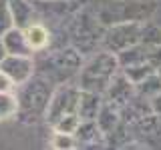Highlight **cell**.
I'll return each mask as SVG.
<instances>
[{"label": "cell", "instance_id": "44dd1931", "mask_svg": "<svg viewBox=\"0 0 161 150\" xmlns=\"http://www.w3.org/2000/svg\"><path fill=\"white\" fill-rule=\"evenodd\" d=\"M12 26H16V22H14V14H12V8H10V2L8 0H0V36L4 32H8Z\"/></svg>", "mask_w": 161, "mask_h": 150}, {"label": "cell", "instance_id": "7c38bea8", "mask_svg": "<svg viewBox=\"0 0 161 150\" xmlns=\"http://www.w3.org/2000/svg\"><path fill=\"white\" fill-rule=\"evenodd\" d=\"M149 46H145L143 42H137L133 46L121 50L117 54V60H119V66L125 68V66H133V64H141V62H149Z\"/></svg>", "mask_w": 161, "mask_h": 150}, {"label": "cell", "instance_id": "484cf974", "mask_svg": "<svg viewBox=\"0 0 161 150\" xmlns=\"http://www.w3.org/2000/svg\"><path fill=\"white\" fill-rule=\"evenodd\" d=\"M6 48H4V42H2V36H0V60H4V56H6Z\"/></svg>", "mask_w": 161, "mask_h": 150}, {"label": "cell", "instance_id": "9c48e42d", "mask_svg": "<svg viewBox=\"0 0 161 150\" xmlns=\"http://www.w3.org/2000/svg\"><path fill=\"white\" fill-rule=\"evenodd\" d=\"M75 138L79 142V148H93V146H103L105 134L99 128L97 120H80Z\"/></svg>", "mask_w": 161, "mask_h": 150}, {"label": "cell", "instance_id": "277c9868", "mask_svg": "<svg viewBox=\"0 0 161 150\" xmlns=\"http://www.w3.org/2000/svg\"><path fill=\"white\" fill-rule=\"evenodd\" d=\"M141 28H143V24L139 20H123V22L113 24L111 28L105 30L103 38H101L103 50L119 54L121 50L141 42Z\"/></svg>", "mask_w": 161, "mask_h": 150}, {"label": "cell", "instance_id": "d4e9b609", "mask_svg": "<svg viewBox=\"0 0 161 150\" xmlns=\"http://www.w3.org/2000/svg\"><path fill=\"white\" fill-rule=\"evenodd\" d=\"M119 150H149V148L141 142H129V144H125V146H121Z\"/></svg>", "mask_w": 161, "mask_h": 150}, {"label": "cell", "instance_id": "7402d4cb", "mask_svg": "<svg viewBox=\"0 0 161 150\" xmlns=\"http://www.w3.org/2000/svg\"><path fill=\"white\" fill-rule=\"evenodd\" d=\"M149 64L153 68L161 66V44H159V46H153L149 50Z\"/></svg>", "mask_w": 161, "mask_h": 150}, {"label": "cell", "instance_id": "4fadbf2b", "mask_svg": "<svg viewBox=\"0 0 161 150\" xmlns=\"http://www.w3.org/2000/svg\"><path fill=\"white\" fill-rule=\"evenodd\" d=\"M24 34H26V40H28L30 48H32L34 52H44L47 46L50 44V32L47 30V26H42V24H38V22L28 24V26L24 28Z\"/></svg>", "mask_w": 161, "mask_h": 150}, {"label": "cell", "instance_id": "e0dca14e", "mask_svg": "<svg viewBox=\"0 0 161 150\" xmlns=\"http://www.w3.org/2000/svg\"><path fill=\"white\" fill-rule=\"evenodd\" d=\"M121 72H123L125 76H127L131 82L135 84V86H137L141 80H145L151 72H155V68L151 66L149 62H141V64H133V66H125V68H121Z\"/></svg>", "mask_w": 161, "mask_h": 150}, {"label": "cell", "instance_id": "5bb4252c", "mask_svg": "<svg viewBox=\"0 0 161 150\" xmlns=\"http://www.w3.org/2000/svg\"><path fill=\"white\" fill-rule=\"evenodd\" d=\"M10 2V8H12V14H14V22L16 26L20 28H26L28 24H32V4L30 0H8Z\"/></svg>", "mask_w": 161, "mask_h": 150}, {"label": "cell", "instance_id": "ac0fdd59", "mask_svg": "<svg viewBox=\"0 0 161 150\" xmlns=\"http://www.w3.org/2000/svg\"><path fill=\"white\" fill-rule=\"evenodd\" d=\"M50 148L53 150H79V142L75 138V134L57 132L54 130L53 138H50Z\"/></svg>", "mask_w": 161, "mask_h": 150}, {"label": "cell", "instance_id": "2e32d148", "mask_svg": "<svg viewBox=\"0 0 161 150\" xmlns=\"http://www.w3.org/2000/svg\"><path fill=\"white\" fill-rule=\"evenodd\" d=\"M18 114L16 92H0V120L12 118Z\"/></svg>", "mask_w": 161, "mask_h": 150}, {"label": "cell", "instance_id": "4316f807", "mask_svg": "<svg viewBox=\"0 0 161 150\" xmlns=\"http://www.w3.org/2000/svg\"><path fill=\"white\" fill-rule=\"evenodd\" d=\"M155 70H157V74H159V76H161V66H159V68H155Z\"/></svg>", "mask_w": 161, "mask_h": 150}, {"label": "cell", "instance_id": "30bf717a", "mask_svg": "<svg viewBox=\"0 0 161 150\" xmlns=\"http://www.w3.org/2000/svg\"><path fill=\"white\" fill-rule=\"evenodd\" d=\"M103 102H105L103 94L89 92V90H80L77 114L80 116V120H95L97 114H99V110H101V106H103Z\"/></svg>", "mask_w": 161, "mask_h": 150}, {"label": "cell", "instance_id": "52a82bcc", "mask_svg": "<svg viewBox=\"0 0 161 150\" xmlns=\"http://www.w3.org/2000/svg\"><path fill=\"white\" fill-rule=\"evenodd\" d=\"M137 94V88H135V84L131 82V80L125 76L123 72H119V74H115V78L111 80V84H109V88L105 90V100L111 104H115V106H119V108H123L127 102H131L133 100V96Z\"/></svg>", "mask_w": 161, "mask_h": 150}, {"label": "cell", "instance_id": "7a4b0ae2", "mask_svg": "<svg viewBox=\"0 0 161 150\" xmlns=\"http://www.w3.org/2000/svg\"><path fill=\"white\" fill-rule=\"evenodd\" d=\"M54 84L48 78L34 74L32 78H28L26 82H22L16 86V98H18V114L28 122H34L38 118H44L53 96Z\"/></svg>", "mask_w": 161, "mask_h": 150}, {"label": "cell", "instance_id": "ffe728a7", "mask_svg": "<svg viewBox=\"0 0 161 150\" xmlns=\"http://www.w3.org/2000/svg\"><path fill=\"white\" fill-rule=\"evenodd\" d=\"M141 42L149 48L159 46L161 44V28L155 26V24H143V28H141Z\"/></svg>", "mask_w": 161, "mask_h": 150}, {"label": "cell", "instance_id": "cb8c5ba5", "mask_svg": "<svg viewBox=\"0 0 161 150\" xmlns=\"http://www.w3.org/2000/svg\"><path fill=\"white\" fill-rule=\"evenodd\" d=\"M149 106H151V112L155 114L159 120H161V92L157 94V96H153L149 100Z\"/></svg>", "mask_w": 161, "mask_h": 150}, {"label": "cell", "instance_id": "9a60e30c", "mask_svg": "<svg viewBox=\"0 0 161 150\" xmlns=\"http://www.w3.org/2000/svg\"><path fill=\"white\" fill-rule=\"evenodd\" d=\"M135 88H137V94L143 96L145 100H151L153 96H157V94L161 92V76L157 74V70L151 72L145 80H141Z\"/></svg>", "mask_w": 161, "mask_h": 150}, {"label": "cell", "instance_id": "8fae6325", "mask_svg": "<svg viewBox=\"0 0 161 150\" xmlns=\"http://www.w3.org/2000/svg\"><path fill=\"white\" fill-rule=\"evenodd\" d=\"M121 108L119 106H115V104H111L105 100L103 102V106H101L99 110V114H97V124H99V128L103 130V134L105 136H109V134H113L115 130L119 128V124H121Z\"/></svg>", "mask_w": 161, "mask_h": 150}, {"label": "cell", "instance_id": "ba28073f", "mask_svg": "<svg viewBox=\"0 0 161 150\" xmlns=\"http://www.w3.org/2000/svg\"><path fill=\"white\" fill-rule=\"evenodd\" d=\"M2 42L8 54H16V56H34V50L30 48L24 28L20 26H12L8 32L2 34Z\"/></svg>", "mask_w": 161, "mask_h": 150}, {"label": "cell", "instance_id": "d6986e66", "mask_svg": "<svg viewBox=\"0 0 161 150\" xmlns=\"http://www.w3.org/2000/svg\"><path fill=\"white\" fill-rule=\"evenodd\" d=\"M79 124H80V116L77 112H73V114H67V116L58 118L57 122L53 124V130H57V132H67V134H75L77 128H79Z\"/></svg>", "mask_w": 161, "mask_h": 150}, {"label": "cell", "instance_id": "3957f363", "mask_svg": "<svg viewBox=\"0 0 161 150\" xmlns=\"http://www.w3.org/2000/svg\"><path fill=\"white\" fill-rule=\"evenodd\" d=\"M34 64H36V68H47V72H42L40 76L48 78L54 86H58V84H64L70 76L79 74L80 66H83V58H80V52L75 48H60L57 52H50L48 56H44L42 62L34 60Z\"/></svg>", "mask_w": 161, "mask_h": 150}, {"label": "cell", "instance_id": "603a6c76", "mask_svg": "<svg viewBox=\"0 0 161 150\" xmlns=\"http://www.w3.org/2000/svg\"><path fill=\"white\" fill-rule=\"evenodd\" d=\"M14 90H16V84L4 72H0V92H14Z\"/></svg>", "mask_w": 161, "mask_h": 150}, {"label": "cell", "instance_id": "6da1fadb", "mask_svg": "<svg viewBox=\"0 0 161 150\" xmlns=\"http://www.w3.org/2000/svg\"><path fill=\"white\" fill-rule=\"evenodd\" d=\"M119 72H121V66H119L117 54L109 52V50H99L87 62H83V66L77 74V84L80 90L105 94L111 80Z\"/></svg>", "mask_w": 161, "mask_h": 150}, {"label": "cell", "instance_id": "8992f818", "mask_svg": "<svg viewBox=\"0 0 161 150\" xmlns=\"http://www.w3.org/2000/svg\"><path fill=\"white\" fill-rule=\"evenodd\" d=\"M0 72H4L16 86L26 82L36 74V64L32 56H16V54H6L4 60H0Z\"/></svg>", "mask_w": 161, "mask_h": 150}, {"label": "cell", "instance_id": "5b68a950", "mask_svg": "<svg viewBox=\"0 0 161 150\" xmlns=\"http://www.w3.org/2000/svg\"><path fill=\"white\" fill-rule=\"evenodd\" d=\"M79 96H80L79 84L64 82V84L54 86L53 96H50V102H48V108H47V114H44V120H47L50 126H53L58 118L67 116V114L77 112Z\"/></svg>", "mask_w": 161, "mask_h": 150}]
</instances>
